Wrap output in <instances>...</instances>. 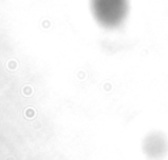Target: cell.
<instances>
[{
  "label": "cell",
  "instance_id": "obj_1",
  "mask_svg": "<svg viewBox=\"0 0 168 160\" xmlns=\"http://www.w3.org/2000/svg\"><path fill=\"white\" fill-rule=\"evenodd\" d=\"M129 0H91L93 17L101 26L108 29L118 28L129 15Z\"/></svg>",
  "mask_w": 168,
  "mask_h": 160
}]
</instances>
